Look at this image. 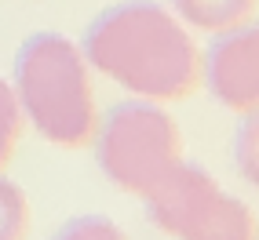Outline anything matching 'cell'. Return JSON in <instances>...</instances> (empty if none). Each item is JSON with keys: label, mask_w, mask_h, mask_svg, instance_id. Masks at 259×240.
<instances>
[{"label": "cell", "mask_w": 259, "mask_h": 240, "mask_svg": "<svg viewBox=\"0 0 259 240\" xmlns=\"http://www.w3.org/2000/svg\"><path fill=\"white\" fill-rule=\"evenodd\" d=\"M84 58L128 95L146 102H183L201 88L204 58L186 26L153 0H124L84 33Z\"/></svg>", "instance_id": "obj_1"}, {"label": "cell", "mask_w": 259, "mask_h": 240, "mask_svg": "<svg viewBox=\"0 0 259 240\" xmlns=\"http://www.w3.org/2000/svg\"><path fill=\"white\" fill-rule=\"evenodd\" d=\"M22 120L59 149L92 146L99 128L92 66L84 51L62 33H33L15 55L11 77Z\"/></svg>", "instance_id": "obj_2"}, {"label": "cell", "mask_w": 259, "mask_h": 240, "mask_svg": "<svg viewBox=\"0 0 259 240\" xmlns=\"http://www.w3.org/2000/svg\"><path fill=\"white\" fill-rule=\"evenodd\" d=\"M95 160L117 190L146 200L183 160V135L161 102L132 98L113 106L95 128Z\"/></svg>", "instance_id": "obj_3"}, {"label": "cell", "mask_w": 259, "mask_h": 240, "mask_svg": "<svg viewBox=\"0 0 259 240\" xmlns=\"http://www.w3.org/2000/svg\"><path fill=\"white\" fill-rule=\"evenodd\" d=\"M153 226L176 240H259L252 208L197 164L179 160L146 197Z\"/></svg>", "instance_id": "obj_4"}, {"label": "cell", "mask_w": 259, "mask_h": 240, "mask_svg": "<svg viewBox=\"0 0 259 240\" xmlns=\"http://www.w3.org/2000/svg\"><path fill=\"white\" fill-rule=\"evenodd\" d=\"M204 84L234 113L259 109V22L219 33L204 55Z\"/></svg>", "instance_id": "obj_5"}, {"label": "cell", "mask_w": 259, "mask_h": 240, "mask_svg": "<svg viewBox=\"0 0 259 240\" xmlns=\"http://www.w3.org/2000/svg\"><path fill=\"white\" fill-rule=\"evenodd\" d=\"M259 0H171V11L183 26H194L201 33H227L252 19Z\"/></svg>", "instance_id": "obj_6"}, {"label": "cell", "mask_w": 259, "mask_h": 240, "mask_svg": "<svg viewBox=\"0 0 259 240\" xmlns=\"http://www.w3.org/2000/svg\"><path fill=\"white\" fill-rule=\"evenodd\" d=\"M33 226L29 197L22 193L19 182H11L0 171V240H26Z\"/></svg>", "instance_id": "obj_7"}, {"label": "cell", "mask_w": 259, "mask_h": 240, "mask_svg": "<svg viewBox=\"0 0 259 240\" xmlns=\"http://www.w3.org/2000/svg\"><path fill=\"white\" fill-rule=\"evenodd\" d=\"M234 164L252 190H259V109H248L234 135Z\"/></svg>", "instance_id": "obj_8"}, {"label": "cell", "mask_w": 259, "mask_h": 240, "mask_svg": "<svg viewBox=\"0 0 259 240\" xmlns=\"http://www.w3.org/2000/svg\"><path fill=\"white\" fill-rule=\"evenodd\" d=\"M19 135H22V109H19V98H15L11 80L0 77V171L11 160L15 146H19Z\"/></svg>", "instance_id": "obj_9"}, {"label": "cell", "mask_w": 259, "mask_h": 240, "mask_svg": "<svg viewBox=\"0 0 259 240\" xmlns=\"http://www.w3.org/2000/svg\"><path fill=\"white\" fill-rule=\"evenodd\" d=\"M51 240H128V233L106 215H77L62 229H55Z\"/></svg>", "instance_id": "obj_10"}]
</instances>
